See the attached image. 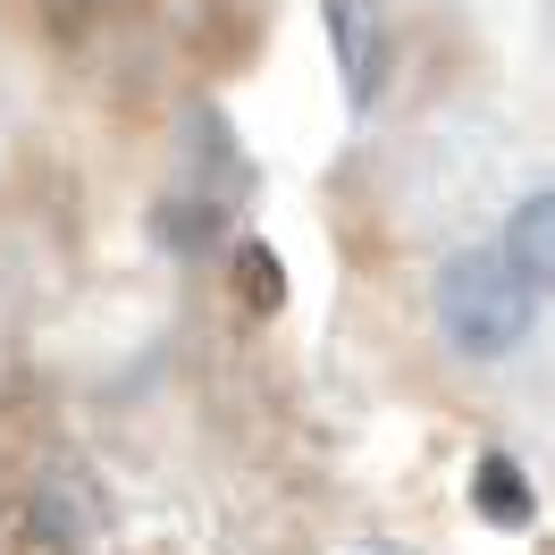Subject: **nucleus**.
Here are the masks:
<instances>
[{
  "label": "nucleus",
  "instance_id": "2",
  "mask_svg": "<svg viewBox=\"0 0 555 555\" xmlns=\"http://www.w3.org/2000/svg\"><path fill=\"white\" fill-rule=\"evenodd\" d=\"M328 51H337V85L353 109H379L387 93V26L371 0H328Z\"/></svg>",
  "mask_w": 555,
  "mask_h": 555
},
{
  "label": "nucleus",
  "instance_id": "3",
  "mask_svg": "<svg viewBox=\"0 0 555 555\" xmlns=\"http://www.w3.org/2000/svg\"><path fill=\"white\" fill-rule=\"evenodd\" d=\"M480 505H488L496 521H521V514H530V488H521V472H514L496 447L480 454Z\"/></svg>",
  "mask_w": 555,
  "mask_h": 555
},
{
  "label": "nucleus",
  "instance_id": "1",
  "mask_svg": "<svg viewBox=\"0 0 555 555\" xmlns=\"http://www.w3.org/2000/svg\"><path fill=\"white\" fill-rule=\"evenodd\" d=\"M539 304H547V194H521L514 219L488 244H463V253L438 261L429 320H438V337H447L454 362L496 371V362L530 337Z\"/></svg>",
  "mask_w": 555,
  "mask_h": 555
}]
</instances>
